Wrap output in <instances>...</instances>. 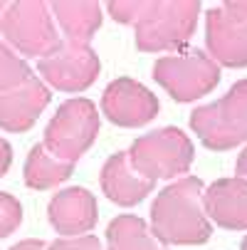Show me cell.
<instances>
[{
    "mask_svg": "<svg viewBox=\"0 0 247 250\" xmlns=\"http://www.w3.org/2000/svg\"><path fill=\"white\" fill-rule=\"evenodd\" d=\"M203 181L198 176L175 178L151 203V230L163 245H203L213 235V223L203 208Z\"/></svg>",
    "mask_w": 247,
    "mask_h": 250,
    "instance_id": "1",
    "label": "cell"
},
{
    "mask_svg": "<svg viewBox=\"0 0 247 250\" xmlns=\"http://www.w3.org/2000/svg\"><path fill=\"white\" fill-rule=\"evenodd\" d=\"M200 3L195 0H149L133 25L136 47L141 52H178L186 50L198 27Z\"/></svg>",
    "mask_w": 247,
    "mask_h": 250,
    "instance_id": "2",
    "label": "cell"
},
{
    "mask_svg": "<svg viewBox=\"0 0 247 250\" xmlns=\"http://www.w3.org/2000/svg\"><path fill=\"white\" fill-rule=\"evenodd\" d=\"M190 129L210 151H230L247 141V80L235 82L220 99L195 106Z\"/></svg>",
    "mask_w": 247,
    "mask_h": 250,
    "instance_id": "3",
    "label": "cell"
},
{
    "mask_svg": "<svg viewBox=\"0 0 247 250\" xmlns=\"http://www.w3.org/2000/svg\"><path fill=\"white\" fill-rule=\"evenodd\" d=\"M220 77H223L220 64L205 50L198 47L171 52L153 62V80L178 104L208 97L220 84Z\"/></svg>",
    "mask_w": 247,
    "mask_h": 250,
    "instance_id": "4",
    "label": "cell"
},
{
    "mask_svg": "<svg viewBox=\"0 0 247 250\" xmlns=\"http://www.w3.org/2000/svg\"><path fill=\"white\" fill-rule=\"evenodd\" d=\"M126 154L131 166L151 181L183 178L195 161L193 141L178 126H163L149 131L146 136H138Z\"/></svg>",
    "mask_w": 247,
    "mask_h": 250,
    "instance_id": "5",
    "label": "cell"
},
{
    "mask_svg": "<svg viewBox=\"0 0 247 250\" xmlns=\"http://www.w3.org/2000/svg\"><path fill=\"white\" fill-rule=\"evenodd\" d=\"M101 117L96 104L87 97H72L59 104V109L45 126V149L69 164H77L96 141Z\"/></svg>",
    "mask_w": 247,
    "mask_h": 250,
    "instance_id": "6",
    "label": "cell"
},
{
    "mask_svg": "<svg viewBox=\"0 0 247 250\" xmlns=\"http://www.w3.org/2000/svg\"><path fill=\"white\" fill-rule=\"evenodd\" d=\"M5 45L25 57H47L62 47L57 22L52 18L50 3H10L0 27Z\"/></svg>",
    "mask_w": 247,
    "mask_h": 250,
    "instance_id": "7",
    "label": "cell"
},
{
    "mask_svg": "<svg viewBox=\"0 0 247 250\" xmlns=\"http://www.w3.org/2000/svg\"><path fill=\"white\" fill-rule=\"evenodd\" d=\"M38 72H40V80L50 84L52 89L77 94V92L89 89L96 82L101 72V60L92 45L64 40L59 50L38 60Z\"/></svg>",
    "mask_w": 247,
    "mask_h": 250,
    "instance_id": "8",
    "label": "cell"
},
{
    "mask_svg": "<svg viewBox=\"0 0 247 250\" xmlns=\"http://www.w3.org/2000/svg\"><path fill=\"white\" fill-rule=\"evenodd\" d=\"M161 112L158 97L131 77H119L107 84L101 94V114L114 126L136 129L153 122Z\"/></svg>",
    "mask_w": 247,
    "mask_h": 250,
    "instance_id": "9",
    "label": "cell"
},
{
    "mask_svg": "<svg viewBox=\"0 0 247 250\" xmlns=\"http://www.w3.org/2000/svg\"><path fill=\"white\" fill-rule=\"evenodd\" d=\"M205 47L220 67H247V18L232 15L225 8L205 13Z\"/></svg>",
    "mask_w": 247,
    "mask_h": 250,
    "instance_id": "10",
    "label": "cell"
},
{
    "mask_svg": "<svg viewBox=\"0 0 247 250\" xmlns=\"http://www.w3.org/2000/svg\"><path fill=\"white\" fill-rule=\"evenodd\" d=\"M47 218L50 226L62 238H77L89 235L99 221V206L96 196L82 186H69L57 191L50 198L47 206Z\"/></svg>",
    "mask_w": 247,
    "mask_h": 250,
    "instance_id": "11",
    "label": "cell"
},
{
    "mask_svg": "<svg viewBox=\"0 0 247 250\" xmlns=\"http://www.w3.org/2000/svg\"><path fill=\"white\" fill-rule=\"evenodd\" d=\"M50 99V87L35 75L10 92H0V129L10 134L32 129L40 114L47 109Z\"/></svg>",
    "mask_w": 247,
    "mask_h": 250,
    "instance_id": "12",
    "label": "cell"
},
{
    "mask_svg": "<svg viewBox=\"0 0 247 250\" xmlns=\"http://www.w3.org/2000/svg\"><path fill=\"white\" fill-rule=\"evenodd\" d=\"M208 221L225 230H247V181L240 176L218 178L203 191Z\"/></svg>",
    "mask_w": 247,
    "mask_h": 250,
    "instance_id": "13",
    "label": "cell"
},
{
    "mask_svg": "<svg viewBox=\"0 0 247 250\" xmlns=\"http://www.w3.org/2000/svg\"><path fill=\"white\" fill-rule=\"evenodd\" d=\"M99 181H101V193L107 196L112 203L124 206V208H131V206L141 203L156 188V181L141 176L131 166L126 151H116V154H112L107 161H104Z\"/></svg>",
    "mask_w": 247,
    "mask_h": 250,
    "instance_id": "14",
    "label": "cell"
},
{
    "mask_svg": "<svg viewBox=\"0 0 247 250\" xmlns=\"http://www.w3.org/2000/svg\"><path fill=\"white\" fill-rule=\"evenodd\" d=\"M50 10L55 22L62 27L67 42L89 45L104 22V8L99 3H89V0H84V3H64V0L50 3Z\"/></svg>",
    "mask_w": 247,
    "mask_h": 250,
    "instance_id": "15",
    "label": "cell"
},
{
    "mask_svg": "<svg viewBox=\"0 0 247 250\" xmlns=\"http://www.w3.org/2000/svg\"><path fill=\"white\" fill-rule=\"evenodd\" d=\"M72 173H75V164L52 156L45 149V144H35L30 149V154L25 159V168H22L25 186L35 188V191H50V188L64 184Z\"/></svg>",
    "mask_w": 247,
    "mask_h": 250,
    "instance_id": "16",
    "label": "cell"
},
{
    "mask_svg": "<svg viewBox=\"0 0 247 250\" xmlns=\"http://www.w3.org/2000/svg\"><path fill=\"white\" fill-rule=\"evenodd\" d=\"M107 250H168V245L153 235L144 218L126 213L107 226Z\"/></svg>",
    "mask_w": 247,
    "mask_h": 250,
    "instance_id": "17",
    "label": "cell"
},
{
    "mask_svg": "<svg viewBox=\"0 0 247 250\" xmlns=\"http://www.w3.org/2000/svg\"><path fill=\"white\" fill-rule=\"evenodd\" d=\"M32 77V69L27 60H22L13 47L0 42V92H10L20 84H25Z\"/></svg>",
    "mask_w": 247,
    "mask_h": 250,
    "instance_id": "18",
    "label": "cell"
},
{
    "mask_svg": "<svg viewBox=\"0 0 247 250\" xmlns=\"http://www.w3.org/2000/svg\"><path fill=\"white\" fill-rule=\"evenodd\" d=\"M22 226V203L13 196L0 191V240L13 235Z\"/></svg>",
    "mask_w": 247,
    "mask_h": 250,
    "instance_id": "19",
    "label": "cell"
},
{
    "mask_svg": "<svg viewBox=\"0 0 247 250\" xmlns=\"http://www.w3.org/2000/svg\"><path fill=\"white\" fill-rule=\"evenodd\" d=\"M149 5V0H114V3L107 5V13L112 15L114 22H121V25H136L141 20Z\"/></svg>",
    "mask_w": 247,
    "mask_h": 250,
    "instance_id": "20",
    "label": "cell"
},
{
    "mask_svg": "<svg viewBox=\"0 0 247 250\" xmlns=\"http://www.w3.org/2000/svg\"><path fill=\"white\" fill-rule=\"evenodd\" d=\"M47 250H104L96 235H77V238H57L47 245Z\"/></svg>",
    "mask_w": 247,
    "mask_h": 250,
    "instance_id": "21",
    "label": "cell"
},
{
    "mask_svg": "<svg viewBox=\"0 0 247 250\" xmlns=\"http://www.w3.org/2000/svg\"><path fill=\"white\" fill-rule=\"evenodd\" d=\"M13 166V146L0 136V176H5Z\"/></svg>",
    "mask_w": 247,
    "mask_h": 250,
    "instance_id": "22",
    "label": "cell"
},
{
    "mask_svg": "<svg viewBox=\"0 0 247 250\" xmlns=\"http://www.w3.org/2000/svg\"><path fill=\"white\" fill-rule=\"evenodd\" d=\"M47 245H50V243H45V240H40V238H27V240L15 243L10 250H47Z\"/></svg>",
    "mask_w": 247,
    "mask_h": 250,
    "instance_id": "23",
    "label": "cell"
},
{
    "mask_svg": "<svg viewBox=\"0 0 247 250\" xmlns=\"http://www.w3.org/2000/svg\"><path fill=\"white\" fill-rule=\"evenodd\" d=\"M220 8H225V10L232 13V15L247 18V0H228V3H223Z\"/></svg>",
    "mask_w": 247,
    "mask_h": 250,
    "instance_id": "24",
    "label": "cell"
},
{
    "mask_svg": "<svg viewBox=\"0 0 247 250\" xmlns=\"http://www.w3.org/2000/svg\"><path fill=\"white\" fill-rule=\"evenodd\" d=\"M235 176H240V178H245V181H247V146L240 151V156L235 161Z\"/></svg>",
    "mask_w": 247,
    "mask_h": 250,
    "instance_id": "25",
    "label": "cell"
},
{
    "mask_svg": "<svg viewBox=\"0 0 247 250\" xmlns=\"http://www.w3.org/2000/svg\"><path fill=\"white\" fill-rule=\"evenodd\" d=\"M8 5H10V3H3V0H0V27H3V18H5V10H8Z\"/></svg>",
    "mask_w": 247,
    "mask_h": 250,
    "instance_id": "26",
    "label": "cell"
},
{
    "mask_svg": "<svg viewBox=\"0 0 247 250\" xmlns=\"http://www.w3.org/2000/svg\"><path fill=\"white\" fill-rule=\"evenodd\" d=\"M240 250H247V235L242 238V243H240Z\"/></svg>",
    "mask_w": 247,
    "mask_h": 250,
    "instance_id": "27",
    "label": "cell"
}]
</instances>
